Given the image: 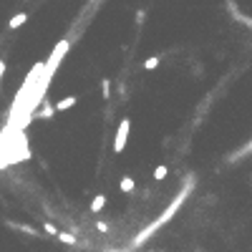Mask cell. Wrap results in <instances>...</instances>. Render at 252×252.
<instances>
[{"label": "cell", "mask_w": 252, "mask_h": 252, "mask_svg": "<svg viewBox=\"0 0 252 252\" xmlns=\"http://www.w3.org/2000/svg\"><path fill=\"white\" fill-rule=\"evenodd\" d=\"M129 129H131V124H129V118H121V126H118V131H116V139H114V152H118V154H121V152L126 149Z\"/></svg>", "instance_id": "1"}, {"label": "cell", "mask_w": 252, "mask_h": 252, "mask_svg": "<svg viewBox=\"0 0 252 252\" xmlns=\"http://www.w3.org/2000/svg\"><path fill=\"white\" fill-rule=\"evenodd\" d=\"M56 240H58V242H63V245H68V247H76V245H78L76 237H73L71 232H63V230H58V232H56Z\"/></svg>", "instance_id": "2"}, {"label": "cell", "mask_w": 252, "mask_h": 252, "mask_svg": "<svg viewBox=\"0 0 252 252\" xmlns=\"http://www.w3.org/2000/svg\"><path fill=\"white\" fill-rule=\"evenodd\" d=\"M76 96H66V98H61V101H56V106H53V111H66V109H71V106H76Z\"/></svg>", "instance_id": "3"}, {"label": "cell", "mask_w": 252, "mask_h": 252, "mask_svg": "<svg viewBox=\"0 0 252 252\" xmlns=\"http://www.w3.org/2000/svg\"><path fill=\"white\" fill-rule=\"evenodd\" d=\"M25 20H28V13H16V16L8 20V28H10V31H16V28L25 25Z\"/></svg>", "instance_id": "4"}, {"label": "cell", "mask_w": 252, "mask_h": 252, "mask_svg": "<svg viewBox=\"0 0 252 252\" xmlns=\"http://www.w3.org/2000/svg\"><path fill=\"white\" fill-rule=\"evenodd\" d=\"M106 202H109V199H106V194H96V197H94V202H91V212H94V214H98V212L103 210V207H106Z\"/></svg>", "instance_id": "5"}, {"label": "cell", "mask_w": 252, "mask_h": 252, "mask_svg": "<svg viewBox=\"0 0 252 252\" xmlns=\"http://www.w3.org/2000/svg\"><path fill=\"white\" fill-rule=\"evenodd\" d=\"M118 187H121V192L131 194V192H134V187H136V182L131 179V176H121V182H118Z\"/></svg>", "instance_id": "6"}, {"label": "cell", "mask_w": 252, "mask_h": 252, "mask_svg": "<svg viewBox=\"0 0 252 252\" xmlns=\"http://www.w3.org/2000/svg\"><path fill=\"white\" fill-rule=\"evenodd\" d=\"M167 174H169V169H167L164 164H161V167H156V169H154V179H156V182H161V179H167Z\"/></svg>", "instance_id": "7"}, {"label": "cell", "mask_w": 252, "mask_h": 252, "mask_svg": "<svg viewBox=\"0 0 252 252\" xmlns=\"http://www.w3.org/2000/svg\"><path fill=\"white\" fill-rule=\"evenodd\" d=\"M156 66H159V56H149V58L144 61V68H146V71H152V68H156Z\"/></svg>", "instance_id": "8"}, {"label": "cell", "mask_w": 252, "mask_h": 252, "mask_svg": "<svg viewBox=\"0 0 252 252\" xmlns=\"http://www.w3.org/2000/svg\"><path fill=\"white\" fill-rule=\"evenodd\" d=\"M43 230H46L48 234H53V237H56V232H58V230H56V227L51 225V222H43Z\"/></svg>", "instance_id": "9"}, {"label": "cell", "mask_w": 252, "mask_h": 252, "mask_svg": "<svg viewBox=\"0 0 252 252\" xmlns=\"http://www.w3.org/2000/svg\"><path fill=\"white\" fill-rule=\"evenodd\" d=\"M101 86H103V96L109 98V81H101Z\"/></svg>", "instance_id": "10"}, {"label": "cell", "mask_w": 252, "mask_h": 252, "mask_svg": "<svg viewBox=\"0 0 252 252\" xmlns=\"http://www.w3.org/2000/svg\"><path fill=\"white\" fill-rule=\"evenodd\" d=\"M96 230H98V232H106L109 227H106V225H103V222H96Z\"/></svg>", "instance_id": "11"}, {"label": "cell", "mask_w": 252, "mask_h": 252, "mask_svg": "<svg viewBox=\"0 0 252 252\" xmlns=\"http://www.w3.org/2000/svg\"><path fill=\"white\" fill-rule=\"evenodd\" d=\"M3 73H5V63L0 61V78H3Z\"/></svg>", "instance_id": "12"}, {"label": "cell", "mask_w": 252, "mask_h": 252, "mask_svg": "<svg viewBox=\"0 0 252 252\" xmlns=\"http://www.w3.org/2000/svg\"><path fill=\"white\" fill-rule=\"evenodd\" d=\"M109 252H116V250H109Z\"/></svg>", "instance_id": "13"}]
</instances>
